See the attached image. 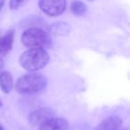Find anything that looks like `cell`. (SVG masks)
Masks as SVG:
<instances>
[{
  "label": "cell",
  "instance_id": "9a60e30c",
  "mask_svg": "<svg viewBox=\"0 0 130 130\" xmlns=\"http://www.w3.org/2000/svg\"><path fill=\"white\" fill-rule=\"evenodd\" d=\"M2 106V103H1V101H0V107Z\"/></svg>",
  "mask_w": 130,
  "mask_h": 130
},
{
  "label": "cell",
  "instance_id": "7a4b0ae2",
  "mask_svg": "<svg viewBox=\"0 0 130 130\" xmlns=\"http://www.w3.org/2000/svg\"><path fill=\"white\" fill-rule=\"evenodd\" d=\"M49 54L43 48H30L20 57L22 67L29 71H37L45 67L49 62Z\"/></svg>",
  "mask_w": 130,
  "mask_h": 130
},
{
  "label": "cell",
  "instance_id": "e0dca14e",
  "mask_svg": "<svg viewBox=\"0 0 130 130\" xmlns=\"http://www.w3.org/2000/svg\"><path fill=\"white\" fill-rule=\"evenodd\" d=\"M0 130H3V128H2V126H0Z\"/></svg>",
  "mask_w": 130,
  "mask_h": 130
},
{
  "label": "cell",
  "instance_id": "30bf717a",
  "mask_svg": "<svg viewBox=\"0 0 130 130\" xmlns=\"http://www.w3.org/2000/svg\"><path fill=\"white\" fill-rule=\"evenodd\" d=\"M71 10L73 14L76 15V16H82L87 12V6L81 1L76 0L71 4Z\"/></svg>",
  "mask_w": 130,
  "mask_h": 130
},
{
  "label": "cell",
  "instance_id": "8992f818",
  "mask_svg": "<svg viewBox=\"0 0 130 130\" xmlns=\"http://www.w3.org/2000/svg\"><path fill=\"white\" fill-rule=\"evenodd\" d=\"M69 122L63 118H51L43 122L39 126V130H68Z\"/></svg>",
  "mask_w": 130,
  "mask_h": 130
},
{
  "label": "cell",
  "instance_id": "4fadbf2b",
  "mask_svg": "<svg viewBox=\"0 0 130 130\" xmlns=\"http://www.w3.org/2000/svg\"><path fill=\"white\" fill-rule=\"evenodd\" d=\"M3 68H4V61H3V60L1 59V58H0V72H1Z\"/></svg>",
  "mask_w": 130,
  "mask_h": 130
},
{
  "label": "cell",
  "instance_id": "8fae6325",
  "mask_svg": "<svg viewBox=\"0 0 130 130\" xmlns=\"http://www.w3.org/2000/svg\"><path fill=\"white\" fill-rule=\"evenodd\" d=\"M52 30L53 32L56 33V34H65L69 30V26L67 25V23L60 22V23H56L53 25Z\"/></svg>",
  "mask_w": 130,
  "mask_h": 130
},
{
  "label": "cell",
  "instance_id": "5b68a950",
  "mask_svg": "<svg viewBox=\"0 0 130 130\" xmlns=\"http://www.w3.org/2000/svg\"><path fill=\"white\" fill-rule=\"evenodd\" d=\"M54 112L49 108H40L31 112L29 116V120L32 125H41L47 119L53 118Z\"/></svg>",
  "mask_w": 130,
  "mask_h": 130
},
{
  "label": "cell",
  "instance_id": "6da1fadb",
  "mask_svg": "<svg viewBox=\"0 0 130 130\" xmlns=\"http://www.w3.org/2000/svg\"><path fill=\"white\" fill-rule=\"evenodd\" d=\"M47 85V78L39 73H29L19 78L16 91L21 94H35L43 92Z\"/></svg>",
  "mask_w": 130,
  "mask_h": 130
},
{
  "label": "cell",
  "instance_id": "3957f363",
  "mask_svg": "<svg viewBox=\"0 0 130 130\" xmlns=\"http://www.w3.org/2000/svg\"><path fill=\"white\" fill-rule=\"evenodd\" d=\"M22 42L29 48H49L52 45L49 35L39 28H30L22 35Z\"/></svg>",
  "mask_w": 130,
  "mask_h": 130
},
{
  "label": "cell",
  "instance_id": "277c9868",
  "mask_svg": "<svg viewBox=\"0 0 130 130\" xmlns=\"http://www.w3.org/2000/svg\"><path fill=\"white\" fill-rule=\"evenodd\" d=\"M39 8L49 16L61 15L66 9V0H39Z\"/></svg>",
  "mask_w": 130,
  "mask_h": 130
},
{
  "label": "cell",
  "instance_id": "ac0fdd59",
  "mask_svg": "<svg viewBox=\"0 0 130 130\" xmlns=\"http://www.w3.org/2000/svg\"><path fill=\"white\" fill-rule=\"evenodd\" d=\"M122 130H127V129H126V128H125V129H122Z\"/></svg>",
  "mask_w": 130,
  "mask_h": 130
},
{
  "label": "cell",
  "instance_id": "2e32d148",
  "mask_svg": "<svg viewBox=\"0 0 130 130\" xmlns=\"http://www.w3.org/2000/svg\"><path fill=\"white\" fill-rule=\"evenodd\" d=\"M88 1H90V2H93V1H95V0H88Z\"/></svg>",
  "mask_w": 130,
  "mask_h": 130
},
{
  "label": "cell",
  "instance_id": "9c48e42d",
  "mask_svg": "<svg viewBox=\"0 0 130 130\" xmlns=\"http://www.w3.org/2000/svg\"><path fill=\"white\" fill-rule=\"evenodd\" d=\"M0 87L5 94H9L13 88V79L8 71L0 72Z\"/></svg>",
  "mask_w": 130,
  "mask_h": 130
},
{
  "label": "cell",
  "instance_id": "7c38bea8",
  "mask_svg": "<svg viewBox=\"0 0 130 130\" xmlns=\"http://www.w3.org/2000/svg\"><path fill=\"white\" fill-rule=\"evenodd\" d=\"M26 0H10L9 6L12 10H16L25 2Z\"/></svg>",
  "mask_w": 130,
  "mask_h": 130
},
{
  "label": "cell",
  "instance_id": "ba28073f",
  "mask_svg": "<svg viewBox=\"0 0 130 130\" xmlns=\"http://www.w3.org/2000/svg\"><path fill=\"white\" fill-rule=\"evenodd\" d=\"M13 31L10 30L0 37V55H6L11 51L13 44Z\"/></svg>",
  "mask_w": 130,
  "mask_h": 130
},
{
  "label": "cell",
  "instance_id": "52a82bcc",
  "mask_svg": "<svg viewBox=\"0 0 130 130\" xmlns=\"http://www.w3.org/2000/svg\"><path fill=\"white\" fill-rule=\"evenodd\" d=\"M122 125V119L118 116H111L103 120L94 130H119Z\"/></svg>",
  "mask_w": 130,
  "mask_h": 130
},
{
  "label": "cell",
  "instance_id": "5bb4252c",
  "mask_svg": "<svg viewBox=\"0 0 130 130\" xmlns=\"http://www.w3.org/2000/svg\"><path fill=\"white\" fill-rule=\"evenodd\" d=\"M4 3H5V0H0V11H1L3 6H4Z\"/></svg>",
  "mask_w": 130,
  "mask_h": 130
}]
</instances>
